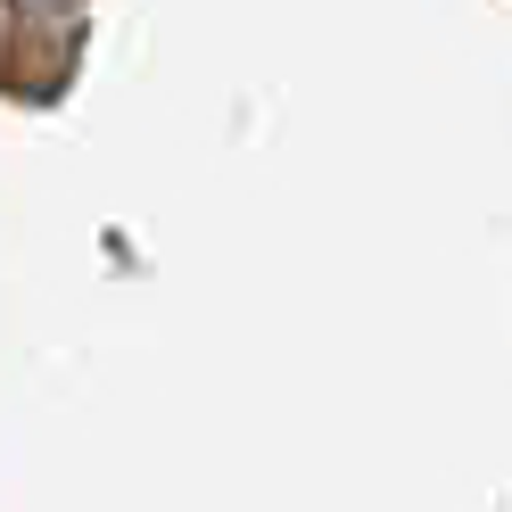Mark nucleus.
I'll return each instance as SVG.
<instances>
[{
    "label": "nucleus",
    "mask_w": 512,
    "mask_h": 512,
    "mask_svg": "<svg viewBox=\"0 0 512 512\" xmlns=\"http://www.w3.org/2000/svg\"><path fill=\"white\" fill-rule=\"evenodd\" d=\"M17 9H25V17H67L75 0H17Z\"/></svg>",
    "instance_id": "f257e3e1"
}]
</instances>
